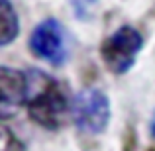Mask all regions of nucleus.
I'll list each match as a JSON object with an SVG mask.
<instances>
[{
	"label": "nucleus",
	"instance_id": "f257e3e1",
	"mask_svg": "<svg viewBox=\"0 0 155 151\" xmlns=\"http://www.w3.org/2000/svg\"><path fill=\"white\" fill-rule=\"evenodd\" d=\"M73 96L69 84L39 69L28 71V116L43 130L57 132L71 112Z\"/></svg>",
	"mask_w": 155,
	"mask_h": 151
},
{
	"label": "nucleus",
	"instance_id": "f03ea898",
	"mask_svg": "<svg viewBox=\"0 0 155 151\" xmlns=\"http://www.w3.org/2000/svg\"><path fill=\"white\" fill-rule=\"evenodd\" d=\"M143 49V35L137 28L124 24L106 35L100 45V59L108 73L120 77L136 65L137 55Z\"/></svg>",
	"mask_w": 155,
	"mask_h": 151
},
{
	"label": "nucleus",
	"instance_id": "7ed1b4c3",
	"mask_svg": "<svg viewBox=\"0 0 155 151\" xmlns=\"http://www.w3.org/2000/svg\"><path fill=\"white\" fill-rule=\"evenodd\" d=\"M112 116L110 100L104 90L96 87H87L73 96L71 118L81 133L87 136H100L106 132Z\"/></svg>",
	"mask_w": 155,
	"mask_h": 151
},
{
	"label": "nucleus",
	"instance_id": "20e7f679",
	"mask_svg": "<svg viewBox=\"0 0 155 151\" xmlns=\"http://www.w3.org/2000/svg\"><path fill=\"white\" fill-rule=\"evenodd\" d=\"M28 45L34 57L39 61L59 67L67 59V39H65V28L59 20L45 18L31 30Z\"/></svg>",
	"mask_w": 155,
	"mask_h": 151
},
{
	"label": "nucleus",
	"instance_id": "39448f33",
	"mask_svg": "<svg viewBox=\"0 0 155 151\" xmlns=\"http://www.w3.org/2000/svg\"><path fill=\"white\" fill-rule=\"evenodd\" d=\"M28 100V71L0 65V122L14 118Z\"/></svg>",
	"mask_w": 155,
	"mask_h": 151
},
{
	"label": "nucleus",
	"instance_id": "423d86ee",
	"mask_svg": "<svg viewBox=\"0 0 155 151\" xmlns=\"http://www.w3.org/2000/svg\"><path fill=\"white\" fill-rule=\"evenodd\" d=\"M20 34V18L10 0H0V47L12 43Z\"/></svg>",
	"mask_w": 155,
	"mask_h": 151
},
{
	"label": "nucleus",
	"instance_id": "0eeeda50",
	"mask_svg": "<svg viewBox=\"0 0 155 151\" xmlns=\"http://www.w3.org/2000/svg\"><path fill=\"white\" fill-rule=\"evenodd\" d=\"M0 151H26L24 141L2 122H0Z\"/></svg>",
	"mask_w": 155,
	"mask_h": 151
},
{
	"label": "nucleus",
	"instance_id": "6e6552de",
	"mask_svg": "<svg viewBox=\"0 0 155 151\" xmlns=\"http://www.w3.org/2000/svg\"><path fill=\"white\" fill-rule=\"evenodd\" d=\"M151 137L155 140V116H153V120H151Z\"/></svg>",
	"mask_w": 155,
	"mask_h": 151
}]
</instances>
